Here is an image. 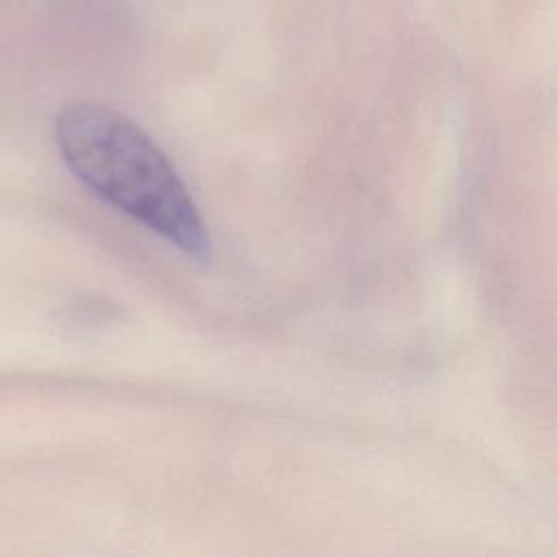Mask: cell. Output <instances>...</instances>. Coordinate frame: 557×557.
Wrapping results in <instances>:
<instances>
[{
  "label": "cell",
  "mask_w": 557,
  "mask_h": 557,
  "mask_svg": "<svg viewBox=\"0 0 557 557\" xmlns=\"http://www.w3.org/2000/svg\"><path fill=\"white\" fill-rule=\"evenodd\" d=\"M65 165L115 209L183 252L205 259L209 237L198 209L161 148L120 111L78 102L57 117Z\"/></svg>",
  "instance_id": "obj_1"
}]
</instances>
